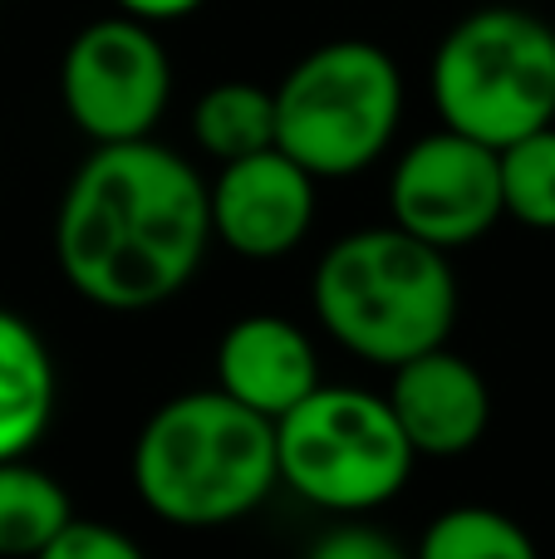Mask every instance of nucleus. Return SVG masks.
Masks as SVG:
<instances>
[{
    "instance_id": "1",
    "label": "nucleus",
    "mask_w": 555,
    "mask_h": 559,
    "mask_svg": "<svg viewBox=\"0 0 555 559\" xmlns=\"http://www.w3.org/2000/svg\"><path fill=\"white\" fill-rule=\"evenodd\" d=\"M212 241L206 177L157 138L98 143L55 212L59 275L108 314H143L177 299Z\"/></svg>"
},
{
    "instance_id": "2",
    "label": "nucleus",
    "mask_w": 555,
    "mask_h": 559,
    "mask_svg": "<svg viewBox=\"0 0 555 559\" xmlns=\"http://www.w3.org/2000/svg\"><path fill=\"white\" fill-rule=\"evenodd\" d=\"M128 476L143 511L177 531L246 521L281 486L275 423L222 388L177 393L138 427Z\"/></svg>"
},
{
    "instance_id": "3",
    "label": "nucleus",
    "mask_w": 555,
    "mask_h": 559,
    "mask_svg": "<svg viewBox=\"0 0 555 559\" xmlns=\"http://www.w3.org/2000/svg\"><path fill=\"white\" fill-rule=\"evenodd\" d=\"M310 299L324 334L379 368H399L448 344L458 324V275L448 251L393 222L340 236L315 265Z\"/></svg>"
},
{
    "instance_id": "4",
    "label": "nucleus",
    "mask_w": 555,
    "mask_h": 559,
    "mask_svg": "<svg viewBox=\"0 0 555 559\" xmlns=\"http://www.w3.org/2000/svg\"><path fill=\"white\" fill-rule=\"evenodd\" d=\"M428 94L442 128L511 147L555 123V25L521 5H482L438 39Z\"/></svg>"
},
{
    "instance_id": "5",
    "label": "nucleus",
    "mask_w": 555,
    "mask_h": 559,
    "mask_svg": "<svg viewBox=\"0 0 555 559\" xmlns=\"http://www.w3.org/2000/svg\"><path fill=\"white\" fill-rule=\"evenodd\" d=\"M403 69L374 39H330L291 64L275 84V147L320 182L359 177L403 128Z\"/></svg>"
},
{
    "instance_id": "6",
    "label": "nucleus",
    "mask_w": 555,
    "mask_h": 559,
    "mask_svg": "<svg viewBox=\"0 0 555 559\" xmlns=\"http://www.w3.org/2000/svg\"><path fill=\"white\" fill-rule=\"evenodd\" d=\"M281 486L324 515H369L409 486L413 452L389 393L320 383L275 423Z\"/></svg>"
},
{
    "instance_id": "7",
    "label": "nucleus",
    "mask_w": 555,
    "mask_h": 559,
    "mask_svg": "<svg viewBox=\"0 0 555 559\" xmlns=\"http://www.w3.org/2000/svg\"><path fill=\"white\" fill-rule=\"evenodd\" d=\"M59 104L94 147L153 138L173 104V59L157 25L104 15L79 29L59 59Z\"/></svg>"
},
{
    "instance_id": "8",
    "label": "nucleus",
    "mask_w": 555,
    "mask_h": 559,
    "mask_svg": "<svg viewBox=\"0 0 555 559\" xmlns=\"http://www.w3.org/2000/svg\"><path fill=\"white\" fill-rule=\"evenodd\" d=\"M507 216L501 202V153L458 128L423 133L393 157L389 173V222L409 236L462 251L482 241Z\"/></svg>"
},
{
    "instance_id": "9",
    "label": "nucleus",
    "mask_w": 555,
    "mask_h": 559,
    "mask_svg": "<svg viewBox=\"0 0 555 559\" xmlns=\"http://www.w3.org/2000/svg\"><path fill=\"white\" fill-rule=\"evenodd\" d=\"M206 197H212L216 241L241 261L265 265L305 246L320 206V177L295 163L285 147H261L216 167Z\"/></svg>"
},
{
    "instance_id": "10",
    "label": "nucleus",
    "mask_w": 555,
    "mask_h": 559,
    "mask_svg": "<svg viewBox=\"0 0 555 559\" xmlns=\"http://www.w3.org/2000/svg\"><path fill=\"white\" fill-rule=\"evenodd\" d=\"M389 403L409 432L413 452L433 462L472 452L492 423V388L472 358L452 354L448 344L389 368Z\"/></svg>"
},
{
    "instance_id": "11",
    "label": "nucleus",
    "mask_w": 555,
    "mask_h": 559,
    "mask_svg": "<svg viewBox=\"0 0 555 559\" xmlns=\"http://www.w3.org/2000/svg\"><path fill=\"white\" fill-rule=\"evenodd\" d=\"M216 388L236 403L256 407L261 417L281 423L295 403L324 383L315 338L285 314H246L232 319L216 338Z\"/></svg>"
},
{
    "instance_id": "12",
    "label": "nucleus",
    "mask_w": 555,
    "mask_h": 559,
    "mask_svg": "<svg viewBox=\"0 0 555 559\" xmlns=\"http://www.w3.org/2000/svg\"><path fill=\"white\" fill-rule=\"evenodd\" d=\"M59 403V373L45 334L0 305V462L29 456L45 442Z\"/></svg>"
},
{
    "instance_id": "13",
    "label": "nucleus",
    "mask_w": 555,
    "mask_h": 559,
    "mask_svg": "<svg viewBox=\"0 0 555 559\" xmlns=\"http://www.w3.org/2000/svg\"><path fill=\"white\" fill-rule=\"evenodd\" d=\"M74 521L69 491L29 456L0 462V559H35Z\"/></svg>"
},
{
    "instance_id": "14",
    "label": "nucleus",
    "mask_w": 555,
    "mask_h": 559,
    "mask_svg": "<svg viewBox=\"0 0 555 559\" xmlns=\"http://www.w3.org/2000/svg\"><path fill=\"white\" fill-rule=\"evenodd\" d=\"M192 138L216 163L275 147V88H261L251 79L212 84L192 108Z\"/></svg>"
},
{
    "instance_id": "15",
    "label": "nucleus",
    "mask_w": 555,
    "mask_h": 559,
    "mask_svg": "<svg viewBox=\"0 0 555 559\" xmlns=\"http://www.w3.org/2000/svg\"><path fill=\"white\" fill-rule=\"evenodd\" d=\"M413 559H541L531 531L497 506H452L433 515Z\"/></svg>"
},
{
    "instance_id": "16",
    "label": "nucleus",
    "mask_w": 555,
    "mask_h": 559,
    "mask_svg": "<svg viewBox=\"0 0 555 559\" xmlns=\"http://www.w3.org/2000/svg\"><path fill=\"white\" fill-rule=\"evenodd\" d=\"M501 202L517 226L555 231V123L501 147Z\"/></svg>"
},
{
    "instance_id": "17",
    "label": "nucleus",
    "mask_w": 555,
    "mask_h": 559,
    "mask_svg": "<svg viewBox=\"0 0 555 559\" xmlns=\"http://www.w3.org/2000/svg\"><path fill=\"white\" fill-rule=\"evenodd\" d=\"M35 559H147V555H143V545L128 531H118V525L79 521L74 515V521L64 525V535H55Z\"/></svg>"
},
{
    "instance_id": "18",
    "label": "nucleus",
    "mask_w": 555,
    "mask_h": 559,
    "mask_svg": "<svg viewBox=\"0 0 555 559\" xmlns=\"http://www.w3.org/2000/svg\"><path fill=\"white\" fill-rule=\"evenodd\" d=\"M305 559H413V555L389 531H379V525L359 521V515H340V525L324 531L305 550Z\"/></svg>"
},
{
    "instance_id": "19",
    "label": "nucleus",
    "mask_w": 555,
    "mask_h": 559,
    "mask_svg": "<svg viewBox=\"0 0 555 559\" xmlns=\"http://www.w3.org/2000/svg\"><path fill=\"white\" fill-rule=\"evenodd\" d=\"M206 0H114L118 15H133L143 25H173V20H187L197 15Z\"/></svg>"
}]
</instances>
